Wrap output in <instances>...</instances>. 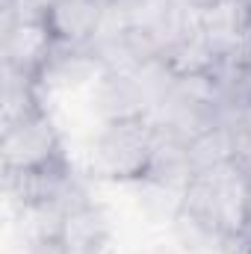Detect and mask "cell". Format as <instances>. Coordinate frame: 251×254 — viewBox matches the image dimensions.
I'll use <instances>...</instances> for the list:
<instances>
[{
	"mask_svg": "<svg viewBox=\"0 0 251 254\" xmlns=\"http://www.w3.org/2000/svg\"><path fill=\"white\" fill-rule=\"evenodd\" d=\"M60 136L42 107L3 125V172H27L60 160Z\"/></svg>",
	"mask_w": 251,
	"mask_h": 254,
	"instance_id": "obj_3",
	"label": "cell"
},
{
	"mask_svg": "<svg viewBox=\"0 0 251 254\" xmlns=\"http://www.w3.org/2000/svg\"><path fill=\"white\" fill-rule=\"evenodd\" d=\"M249 234H251V225H249Z\"/></svg>",
	"mask_w": 251,
	"mask_h": 254,
	"instance_id": "obj_8",
	"label": "cell"
},
{
	"mask_svg": "<svg viewBox=\"0 0 251 254\" xmlns=\"http://www.w3.org/2000/svg\"><path fill=\"white\" fill-rule=\"evenodd\" d=\"M60 42L54 39L48 21H15V27L6 30V71L36 80L54 54Z\"/></svg>",
	"mask_w": 251,
	"mask_h": 254,
	"instance_id": "obj_4",
	"label": "cell"
},
{
	"mask_svg": "<svg viewBox=\"0 0 251 254\" xmlns=\"http://www.w3.org/2000/svg\"><path fill=\"white\" fill-rule=\"evenodd\" d=\"M172 3H178V6H187V9L201 12V9H213V6H219V3H225V0H172Z\"/></svg>",
	"mask_w": 251,
	"mask_h": 254,
	"instance_id": "obj_7",
	"label": "cell"
},
{
	"mask_svg": "<svg viewBox=\"0 0 251 254\" xmlns=\"http://www.w3.org/2000/svg\"><path fill=\"white\" fill-rule=\"evenodd\" d=\"M160 142V127L148 116L110 119L95 139L92 172L110 181H133L148 178Z\"/></svg>",
	"mask_w": 251,
	"mask_h": 254,
	"instance_id": "obj_2",
	"label": "cell"
},
{
	"mask_svg": "<svg viewBox=\"0 0 251 254\" xmlns=\"http://www.w3.org/2000/svg\"><path fill=\"white\" fill-rule=\"evenodd\" d=\"M104 240L107 222L101 219V213L86 204H74L65 210L60 231L48 246H54L60 254H95L104 246Z\"/></svg>",
	"mask_w": 251,
	"mask_h": 254,
	"instance_id": "obj_6",
	"label": "cell"
},
{
	"mask_svg": "<svg viewBox=\"0 0 251 254\" xmlns=\"http://www.w3.org/2000/svg\"><path fill=\"white\" fill-rule=\"evenodd\" d=\"M181 213L207 237L240 240L251 225V181L231 160L201 169L184 184Z\"/></svg>",
	"mask_w": 251,
	"mask_h": 254,
	"instance_id": "obj_1",
	"label": "cell"
},
{
	"mask_svg": "<svg viewBox=\"0 0 251 254\" xmlns=\"http://www.w3.org/2000/svg\"><path fill=\"white\" fill-rule=\"evenodd\" d=\"M104 18V0H57L48 12V27L54 39L68 48L86 45Z\"/></svg>",
	"mask_w": 251,
	"mask_h": 254,
	"instance_id": "obj_5",
	"label": "cell"
}]
</instances>
